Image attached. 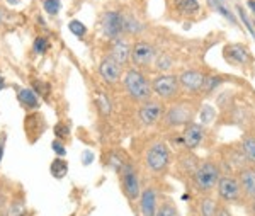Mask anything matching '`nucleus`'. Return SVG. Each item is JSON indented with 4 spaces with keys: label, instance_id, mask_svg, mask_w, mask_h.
Listing matches in <instances>:
<instances>
[{
    "label": "nucleus",
    "instance_id": "obj_19",
    "mask_svg": "<svg viewBox=\"0 0 255 216\" xmlns=\"http://www.w3.org/2000/svg\"><path fill=\"white\" fill-rule=\"evenodd\" d=\"M208 2H209V5H211L215 10L220 12L223 17H226L228 20H232V22H237L235 15H233V12L228 9V5L225 3V0H208Z\"/></svg>",
    "mask_w": 255,
    "mask_h": 216
},
{
    "label": "nucleus",
    "instance_id": "obj_25",
    "mask_svg": "<svg viewBox=\"0 0 255 216\" xmlns=\"http://www.w3.org/2000/svg\"><path fill=\"white\" fill-rule=\"evenodd\" d=\"M60 7H61L60 0H44V10H46L48 14H51V15L58 14Z\"/></svg>",
    "mask_w": 255,
    "mask_h": 216
},
{
    "label": "nucleus",
    "instance_id": "obj_26",
    "mask_svg": "<svg viewBox=\"0 0 255 216\" xmlns=\"http://www.w3.org/2000/svg\"><path fill=\"white\" fill-rule=\"evenodd\" d=\"M157 216H180L179 215V211H177V208L175 206H172V205H163L160 210L157 211Z\"/></svg>",
    "mask_w": 255,
    "mask_h": 216
},
{
    "label": "nucleus",
    "instance_id": "obj_5",
    "mask_svg": "<svg viewBox=\"0 0 255 216\" xmlns=\"http://www.w3.org/2000/svg\"><path fill=\"white\" fill-rule=\"evenodd\" d=\"M123 193L129 201H136L141 194V186H139L138 172L131 165H125L123 167Z\"/></svg>",
    "mask_w": 255,
    "mask_h": 216
},
{
    "label": "nucleus",
    "instance_id": "obj_11",
    "mask_svg": "<svg viewBox=\"0 0 255 216\" xmlns=\"http://www.w3.org/2000/svg\"><path fill=\"white\" fill-rule=\"evenodd\" d=\"M192 119V109L187 106V104H180V106H174L167 114V123L172 124V126H177V124H186L191 123Z\"/></svg>",
    "mask_w": 255,
    "mask_h": 216
},
{
    "label": "nucleus",
    "instance_id": "obj_2",
    "mask_svg": "<svg viewBox=\"0 0 255 216\" xmlns=\"http://www.w3.org/2000/svg\"><path fill=\"white\" fill-rule=\"evenodd\" d=\"M218 181H220V169L211 162L199 165V169L194 172V184L201 193L213 191L218 186Z\"/></svg>",
    "mask_w": 255,
    "mask_h": 216
},
{
    "label": "nucleus",
    "instance_id": "obj_24",
    "mask_svg": "<svg viewBox=\"0 0 255 216\" xmlns=\"http://www.w3.org/2000/svg\"><path fill=\"white\" fill-rule=\"evenodd\" d=\"M68 29L75 36H79V38H82V36L87 34V27H85L84 22H80V20H72V22L68 24Z\"/></svg>",
    "mask_w": 255,
    "mask_h": 216
},
{
    "label": "nucleus",
    "instance_id": "obj_34",
    "mask_svg": "<svg viewBox=\"0 0 255 216\" xmlns=\"http://www.w3.org/2000/svg\"><path fill=\"white\" fill-rule=\"evenodd\" d=\"M238 12H240V17H242V20H244L245 22V26L249 27V31L252 32V34H255V31H254V27L250 26V20L247 19V15H245V12H244V9H242V7H238Z\"/></svg>",
    "mask_w": 255,
    "mask_h": 216
},
{
    "label": "nucleus",
    "instance_id": "obj_4",
    "mask_svg": "<svg viewBox=\"0 0 255 216\" xmlns=\"http://www.w3.org/2000/svg\"><path fill=\"white\" fill-rule=\"evenodd\" d=\"M179 78L174 75H160L151 84V90H155V94L162 99H174L179 94Z\"/></svg>",
    "mask_w": 255,
    "mask_h": 216
},
{
    "label": "nucleus",
    "instance_id": "obj_3",
    "mask_svg": "<svg viewBox=\"0 0 255 216\" xmlns=\"http://www.w3.org/2000/svg\"><path fill=\"white\" fill-rule=\"evenodd\" d=\"M170 162V152L165 143H155L146 153V167L153 172H162Z\"/></svg>",
    "mask_w": 255,
    "mask_h": 216
},
{
    "label": "nucleus",
    "instance_id": "obj_32",
    "mask_svg": "<svg viewBox=\"0 0 255 216\" xmlns=\"http://www.w3.org/2000/svg\"><path fill=\"white\" fill-rule=\"evenodd\" d=\"M201 118H203V123H206V124L213 121V118H215V111L211 109V106H204Z\"/></svg>",
    "mask_w": 255,
    "mask_h": 216
},
{
    "label": "nucleus",
    "instance_id": "obj_39",
    "mask_svg": "<svg viewBox=\"0 0 255 216\" xmlns=\"http://www.w3.org/2000/svg\"><path fill=\"white\" fill-rule=\"evenodd\" d=\"M2 155H3V145H0V160H2Z\"/></svg>",
    "mask_w": 255,
    "mask_h": 216
},
{
    "label": "nucleus",
    "instance_id": "obj_36",
    "mask_svg": "<svg viewBox=\"0 0 255 216\" xmlns=\"http://www.w3.org/2000/svg\"><path fill=\"white\" fill-rule=\"evenodd\" d=\"M249 7L255 12V0H249Z\"/></svg>",
    "mask_w": 255,
    "mask_h": 216
},
{
    "label": "nucleus",
    "instance_id": "obj_13",
    "mask_svg": "<svg viewBox=\"0 0 255 216\" xmlns=\"http://www.w3.org/2000/svg\"><path fill=\"white\" fill-rule=\"evenodd\" d=\"M162 104L150 101L139 109V119L143 121V124H155L160 119V116H162Z\"/></svg>",
    "mask_w": 255,
    "mask_h": 216
},
{
    "label": "nucleus",
    "instance_id": "obj_7",
    "mask_svg": "<svg viewBox=\"0 0 255 216\" xmlns=\"http://www.w3.org/2000/svg\"><path fill=\"white\" fill-rule=\"evenodd\" d=\"M102 29H104V34L108 38L118 39L119 34L125 31V19L119 12H106L104 19H102Z\"/></svg>",
    "mask_w": 255,
    "mask_h": 216
},
{
    "label": "nucleus",
    "instance_id": "obj_22",
    "mask_svg": "<svg viewBox=\"0 0 255 216\" xmlns=\"http://www.w3.org/2000/svg\"><path fill=\"white\" fill-rule=\"evenodd\" d=\"M218 213V205L213 199H204L201 203V215L203 216H216Z\"/></svg>",
    "mask_w": 255,
    "mask_h": 216
},
{
    "label": "nucleus",
    "instance_id": "obj_9",
    "mask_svg": "<svg viewBox=\"0 0 255 216\" xmlns=\"http://www.w3.org/2000/svg\"><path fill=\"white\" fill-rule=\"evenodd\" d=\"M129 56L136 66H148L155 60V49L148 43H136L131 49Z\"/></svg>",
    "mask_w": 255,
    "mask_h": 216
},
{
    "label": "nucleus",
    "instance_id": "obj_38",
    "mask_svg": "<svg viewBox=\"0 0 255 216\" xmlns=\"http://www.w3.org/2000/svg\"><path fill=\"white\" fill-rule=\"evenodd\" d=\"M9 3H12V5H17V3L20 2V0H7Z\"/></svg>",
    "mask_w": 255,
    "mask_h": 216
},
{
    "label": "nucleus",
    "instance_id": "obj_8",
    "mask_svg": "<svg viewBox=\"0 0 255 216\" xmlns=\"http://www.w3.org/2000/svg\"><path fill=\"white\" fill-rule=\"evenodd\" d=\"M138 199H139V211H141V216H157V211H158L157 191L153 188L143 189Z\"/></svg>",
    "mask_w": 255,
    "mask_h": 216
},
{
    "label": "nucleus",
    "instance_id": "obj_35",
    "mask_svg": "<svg viewBox=\"0 0 255 216\" xmlns=\"http://www.w3.org/2000/svg\"><path fill=\"white\" fill-rule=\"evenodd\" d=\"M92 159H94V155H92V153H90V152H85L84 153V164H90V162H92Z\"/></svg>",
    "mask_w": 255,
    "mask_h": 216
},
{
    "label": "nucleus",
    "instance_id": "obj_37",
    "mask_svg": "<svg viewBox=\"0 0 255 216\" xmlns=\"http://www.w3.org/2000/svg\"><path fill=\"white\" fill-rule=\"evenodd\" d=\"M3 87H5V82H3V77H0V90H2Z\"/></svg>",
    "mask_w": 255,
    "mask_h": 216
},
{
    "label": "nucleus",
    "instance_id": "obj_20",
    "mask_svg": "<svg viewBox=\"0 0 255 216\" xmlns=\"http://www.w3.org/2000/svg\"><path fill=\"white\" fill-rule=\"evenodd\" d=\"M67 172H68L67 160H63V159H55V160H53V164H51V174H53V177L63 179L65 176H67Z\"/></svg>",
    "mask_w": 255,
    "mask_h": 216
},
{
    "label": "nucleus",
    "instance_id": "obj_21",
    "mask_svg": "<svg viewBox=\"0 0 255 216\" xmlns=\"http://www.w3.org/2000/svg\"><path fill=\"white\" fill-rule=\"evenodd\" d=\"M175 7L184 14H194V12L199 10L197 0H175Z\"/></svg>",
    "mask_w": 255,
    "mask_h": 216
},
{
    "label": "nucleus",
    "instance_id": "obj_23",
    "mask_svg": "<svg viewBox=\"0 0 255 216\" xmlns=\"http://www.w3.org/2000/svg\"><path fill=\"white\" fill-rule=\"evenodd\" d=\"M242 150H244L247 159L255 164V138H245L244 145H242Z\"/></svg>",
    "mask_w": 255,
    "mask_h": 216
},
{
    "label": "nucleus",
    "instance_id": "obj_18",
    "mask_svg": "<svg viewBox=\"0 0 255 216\" xmlns=\"http://www.w3.org/2000/svg\"><path fill=\"white\" fill-rule=\"evenodd\" d=\"M19 101L22 102L26 107H29V109H36V107L39 106L38 95H36V92H32L31 89H20L19 90Z\"/></svg>",
    "mask_w": 255,
    "mask_h": 216
},
{
    "label": "nucleus",
    "instance_id": "obj_27",
    "mask_svg": "<svg viewBox=\"0 0 255 216\" xmlns=\"http://www.w3.org/2000/svg\"><path fill=\"white\" fill-rule=\"evenodd\" d=\"M49 48V43L46 38H36L34 41V51L38 53V55H43V53H46Z\"/></svg>",
    "mask_w": 255,
    "mask_h": 216
},
{
    "label": "nucleus",
    "instance_id": "obj_30",
    "mask_svg": "<svg viewBox=\"0 0 255 216\" xmlns=\"http://www.w3.org/2000/svg\"><path fill=\"white\" fill-rule=\"evenodd\" d=\"M55 135L58 136V138H67V136L70 135L68 126H67V124H63V123H58L55 126Z\"/></svg>",
    "mask_w": 255,
    "mask_h": 216
},
{
    "label": "nucleus",
    "instance_id": "obj_6",
    "mask_svg": "<svg viewBox=\"0 0 255 216\" xmlns=\"http://www.w3.org/2000/svg\"><path fill=\"white\" fill-rule=\"evenodd\" d=\"M218 194L226 203H235L242 196L240 182L235 177H220L218 181Z\"/></svg>",
    "mask_w": 255,
    "mask_h": 216
},
{
    "label": "nucleus",
    "instance_id": "obj_28",
    "mask_svg": "<svg viewBox=\"0 0 255 216\" xmlns=\"http://www.w3.org/2000/svg\"><path fill=\"white\" fill-rule=\"evenodd\" d=\"M220 82H221V78L220 77H209V78H204V90H208V92H211L213 89H215L216 85H220Z\"/></svg>",
    "mask_w": 255,
    "mask_h": 216
},
{
    "label": "nucleus",
    "instance_id": "obj_15",
    "mask_svg": "<svg viewBox=\"0 0 255 216\" xmlns=\"http://www.w3.org/2000/svg\"><path fill=\"white\" fill-rule=\"evenodd\" d=\"M182 136H184V143H186L189 148H196L204 138V130L201 124L191 123L186 128V131H184Z\"/></svg>",
    "mask_w": 255,
    "mask_h": 216
},
{
    "label": "nucleus",
    "instance_id": "obj_29",
    "mask_svg": "<svg viewBox=\"0 0 255 216\" xmlns=\"http://www.w3.org/2000/svg\"><path fill=\"white\" fill-rule=\"evenodd\" d=\"M97 104L101 106V111L104 114H109L111 113V102L106 99L104 94H99V99H97Z\"/></svg>",
    "mask_w": 255,
    "mask_h": 216
},
{
    "label": "nucleus",
    "instance_id": "obj_1",
    "mask_svg": "<svg viewBox=\"0 0 255 216\" xmlns=\"http://www.w3.org/2000/svg\"><path fill=\"white\" fill-rule=\"evenodd\" d=\"M128 94L136 101H148L151 95V85L139 70H129L125 77Z\"/></svg>",
    "mask_w": 255,
    "mask_h": 216
},
{
    "label": "nucleus",
    "instance_id": "obj_31",
    "mask_svg": "<svg viewBox=\"0 0 255 216\" xmlns=\"http://www.w3.org/2000/svg\"><path fill=\"white\" fill-rule=\"evenodd\" d=\"M172 66V60L167 55H162L157 60V68L158 70H168Z\"/></svg>",
    "mask_w": 255,
    "mask_h": 216
},
{
    "label": "nucleus",
    "instance_id": "obj_40",
    "mask_svg": "<svg viewBox=\"0 0 255 216\" xmlns=\"http://www.w3.org/2000/svg\"><path fill=\"white\" fill-rule=\"evenodd\" d=\"M252 213L255 215V199H254V203H252Z\"/></svg>",
    "mask_w": 255,
    "mask_h": 216
},
{
    "label": "nucleus",
    "instance_id": "obj_10",
    "mask_svg": "<svg viewBox=\"0 0 255 216\" xmlns=\"http://www.w3.org/2000/svg\"><path fill=\"white\" fill-rule=\"evenodd\" d=\"M99 72H101V77L104 78L108 84H116L119 78H121V65H119L114 58L108 56L101 61Z\"/></svg>",
    "mask_w": 255,
    "mask_h": 216
},
{
    "label": "nucleus",
    "instance_id": "obj_14",
    "mask_svg": "<svg viewBox=\"0 0 255 216\" xmlns=\"http://www.w3.org/2000/svg\"><path fill=\"white\" fill-rule=\"evenodd\" d=\"M242 193H245L250 199H255V169H242L238 176Z\"/></svg>",
    "mask_w": 255,
    "mask_h": 216
},
{
    "label": "nucleus",
    "instance_id": "obj_17",
    "mask_svg": "<svg viewBox=\"0 0 255 216\" xmlns=\"http://www.w3.org/2000/svg\"><path fill=\"white\" fill-rule=\"evenodd\" d=\"M129 55H131V51H129V48H128V44L118 39L116 43H114L113 55H111V58H114V60H116L119 65H123L128 60V58H129Z\"/></svg>",
    "mask_w": 255,
    "mask_h": 216
},
{
    "label": "nucleus",
    "instance_id": "obj_33",
    "mask_svg": "<svg viewBox=\"0 0 255 216\" xmlns=\"http://www.w3.org/2000/svg\"><path fill=\"white\" fill-rule=\"evenodd\" d=\"M51 148H53V152L56 153V155H60V157H65V153H67V150H65V145L61 143L60 140H55L51 143Z\"/></svg>",
    "mask_w": 255,
    "mask_h": 216
},
{
    "label": "nucleus",
    "instance_id": "obj_16",
    "mask_svg": "<svg viewBox=\"0 0 255 216\" xmlns=\"http://www.w3.org/2000/svg\"><path fill=\"white\" fill-rule=\"evenodd\" d=\"M226 55L232 61H235V63H240V65H245L250 61V53L249 49L240 46V44H233V46H228L226 48Z\"/></svg>",
    "mask_w": 255,
    "mask_h": 216
},
{
    "label": "nucleus",
    "instance_id": "obj_12",
    "mask_svg": "<svg viewBox=\"0 0 255 216\" xmlns=\"http://www.w3.org/2000/svg\"><path fill=\"white\" fill-rule=\"evenodd\" d=\"M204 77L201 72H196V70H187L182 75L179 77V84L184 87V89L191 90V92H196V90L203 89L204 84Z\"/></svg>",
    "mask_w": 255,
    "mask_h": 216
}]
</instances>
